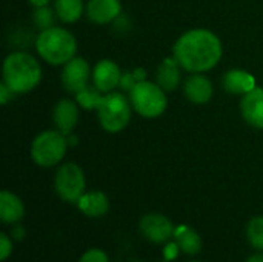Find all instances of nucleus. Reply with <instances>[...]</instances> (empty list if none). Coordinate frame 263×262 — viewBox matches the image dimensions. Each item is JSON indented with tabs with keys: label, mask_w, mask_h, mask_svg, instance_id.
Returning a JSON list of instances; mask_svg holds the SVG:
<instances>
[{
	"label": "nucleus",
	"mask_w": 263,
	"mask_h": 262,
	"mask_svg": "<svg viewBox=\"0 0 263 262\" xmlns=\"http://www.w3.org/2000/svg\"><path fill=\"white\" fill-rule=\"evenodd\" d=\"M25 235H26L25 229H23L22 225L15 224V227H14L12 232H11V238H12L14 241H22V239L25 238Z\"/></svg>",
	"instance_id": "nucleus-28"
},
{
	"label": "nucleus",
	"mask_w": 263,
	"mask_h": 262,
	"mask_svg": "<svg viewBox=\"0 0 263 262\" xmlns=\"http://www.w3.org/2000/svg\"><path fill=\"white\" fill-rule=\"evenodd\" d=\"M222 85H223L225 91H228L230 94L243 96V94L250 93L253 88H256V80H254L253 74H250L248 71L230 69L223 74Z\"/></svg>",
	"instance_id": "nucleus-18"
},
{
	"label": "nucleus",
	"mask_w": 263,
	"mask_h": 262,
	"mask_svg": "<svg viewBox=\"0 0 263 262\" xmlns=\"http://www.w3.org/2000/svg\"><path fill=\"white\" fill-rule=\"evenodd\" d=\"M28 2L35 8V6H46V5H49L51 0H28Z\"/></svg>",
	"instance_id": "nucleus-31"
},
{
	"label": "nucleus",
	"mask_w": 263,
	"mask_h": 262,
	"mask_svg": "<svg viewBox=\"0 0 263 262\" xmlns=\"http://www.w3.org/2000/svg\"><path fill=\"white\" fill-rule=\"evenodd\" d=\"M3 83L17 96L32 91L42 80L39 60L26 51L9 53L2 66Z\"/></svg>",
	"instance_id": "nucleus-2"
},
{
	"label": "nucleus",
	"mask_w": 263,
	"mask_h": 262,
	"mask_svg": "<svg viewBox=\"0 0 263 262\" xmlns=\"http://www.w3.org/2000/svg\"><path fill=\"white\" fill-rule=\"evenodd\" d=\"M52 122L55 130L63 133L65 136L72 134L77 122H79V105L71 99H60L55 102L52 108Z\"/></svg>",
	"instance_id": "nucleus-12"
},
{
	"label": "nucleus",
	"mask_w": 263,
	"mask_h": 262,
	"mask_svg": "<svg viewBox=\"0 0 263 262\" xmlns=\"http://www.w3.org/2000/svg\"><path fill=\"white\" fill-rule=\"evenodd\" d=\"M12 238L6 233H2L0 235V261L5 262L11 255H12V250H14V244H12Z\"/></svg>",
	"instance_id": "nucleus-25"
},
{
	"label": "nucleus",
	"mask_w": 263,
	"mask_h": 262,
	"mask_svg": "<svg viewBox=\"0 0 263 262\" xmlns=\"http://www.w3.org/2000/svg\"><path fill=\"white\" fill-rule=\"evenodd\" d=\"M134 74H136V77H137V80H139V82L146 80V79H145V69H143V68H137V69H134Z\"/></svg>",
	"instance_id": "nucleus-30"
},
{
	"label": "nucleus",
	"mask_w": 263,
	"mask_h": 262,
	"mask_svg": "<svg viewBox=\"0 0 263 262\" xmlns=\"http://www.w3.org/2000/svg\"><path fill=\"white\" fill-rule=\"evenodd\" d=\"M79 262H109V258L102 249H89L80 256Z\"/></svg>",
	"instance_id": "nucleus-24"
},
{
	"label": "nucleus",
	"mask_w": 263,
	"mask_h": 262,
	"mask_svg": "<svg viewBox=\"0 0 263 262\" xmlns=\"http://www.w3.org/2000/svg\"><path fill=\"white\" fill-rule=\"evenodd\" d=\"M129 102L133 110L145 119H156L162 116L168 107L166 91L156 82L149 80L139 82L129 91Z\"/></svg>",
	"instance_id": "nucleus-6"
},
{
	"label": "nucleus",
	"mask_w": 263,
	"mask_h": 262,
	"mask_svg": "<svg viewBox=\"0 0 263 262\" xmlns=\"http://www.w3.org/2000/svg\"><path fill=\"white\" fill-rule=\"evenodd\" d=\"M89 79H92V71L89 68V63L82 57H72L62 68L60 80L68 93H79L89 85Z\"/></svg>",
	"instance_id": "nucleus-9"
},
{
	"label": "nucleus",
	"mask_w": 263,
	"mask_h": 262,
	"mask_svg": "<svg viewBox=\"0 0 263 262\" xmlns=\"http://www.w3.org/2000/svg\"><path fill=\"white\" fill-rule=\"evenodd\" d=\"M174 242L177 244L180 252L188 255V256H194V255L200 253V250H202V238H200V235L194 229L186 227V225H180V227L176 229Z\"/></svg>",
	"instance_id": "nucleus-19"
},
{
	"label": "nucleus",
	"mask_w": 263,
	"mask_h": 262,
	"mask_svg": "<svg viewBox=\"0 0 263 262\" xmlns=\"http://www.w3.org/2000/svg\"><path fill=\"white\" fill-rule=\"evenodd\" d=\"M247 239L253 249L263 252V216H254L247 225Z\"/></svg>",
	"instance_id": "nucleus-23"
},
{
	"label": "nucleus",
	"mask_w": 263,
	"mask_h": 262,
	"mask_svg": "<svg viewBox=\"0 0 263 262\" xmlns=\"http://www.w3.org/2000/svg\"><path fill=\"white\" fill-rule=\"evenodd\" d=\"M245 262H263V252H257V253L251 255L250 258H247Z\"/></svg>",
	"instance_id": "nucleus-29"
},
{
	"label": "nucleus",
	"mask_w": 263,
	"mask_h": 262,
	"mask_svg": "<svg viewBox=\"0 0 263 262\" xmlns=\"http://www.w3.org/2000/svg\"><path fill=\"white\" fill-rule=\"evenodd\" d=\"M142 236L153 244H165L174 238L176 227L162 213H148L142 216L139 224Z\"/></svg>",
	"instance_id": "nucleus-8"
},
{
	"label": "nucleus",
	"mask_w": 263,
	"mask_h": 262,
	"mask_svg": "<svg viewBox=\"0 0 263 262\" xmlns=\"http://www.w3.org/2000/svg\"><path fill=\"white\" fill-rule=\"evenodd\" d=\"M25 218L23 201L9 190L0 193V221L8 225H15Z\"/></svg>",
	"instance_id": "nucleus-16"
},
{
	"label": "nucleus",
	"mask_w": 263,
	"mask_h": 262,
	"mask_svg": "<svg viewBox=\"0 0 263 262\" xmlns=\"http://www.w3.org/2000/svg\"><path fill=\"white\" fill-rule=\"evenodd\" d=\"M54 190L62 201L77 204L86 193V178L83 170L74 162L59 165L54 176Z\"/></svg>",
	"instance_id": "nucleus-7"
},
{
	"label": "nucleus",
	"mask_w": 263,
	"mask_h": 262,
	"mask_svg": "<svg viewBox=\"0 0 263 262\" xmlns=\"http://www.w3.org/2000/svg\"><path fill=\"white\" fill-rule=\"evenodd\" d=\"M54 11L62 23H76L85 14L86 6L83 0H55Z\"/></svg>",
	"instance_id": "nucleus-20"
},
{
	"label": "nucleus",
	"mask_w": 263,
	"mask_h": 262,
	"mask_svg": "<svg viewBox=\"0 0 263 262\" xmlns=\"http://www.w3.org/2000/svg\"><path fill=\"white\" fill-rule=\"evenodd\" d=\"M182 69L183 68L174 56L166 57L156 71V83L166 93L177 90L182 83Z\"/></svg>",
	"instance_id": "nucleus-15"
},
{
	"label": "nucleus",
	"mask_w": 263,
	"mask_h": 262,
	"mask_svg": "<svg viewBox=\"0 0 263 262\" xmlns=\"http://www.w3.org/2000/svg\"><path fill=\"white\" fill-rule=\"evenodd\" d=\"M120 77H122V71H120L119 65L114 60L102 59L92 68L91 80H92V85L99 91H102L103 94H108L119 86Z\"/></svg>",
	"instance_id": "nucleus-10"
},
{
	"label": "nucleus",
	"mask_w": 263,
	"mask_h": 262,
	"mask_svg": "<svg viewBox=\"0 0 263 262\" xmlns=\"http://www.w3.org/2000/svg\"><path fill=\"white\" fill-rule=\"evenodd\" d=\"M191 262H200V261H191Z\"/></svg>",
	"instance_id": "nucleus-32"
},
{
	"label": "nucleus",
	"mask_w": 263,
	"mask_h": 262,
	"mask_svg": "<svg viewBox=\"0 0 263 262\" xmlns=\"http://www.w3.org/2000/svg\"><path fill=\"white\" fill-rule=\"evenodd\" d=\"M35 49L42 60L49 65L59 66L76 57L77 40L71 31L62 26H51L40 31L35 39Z\"/></svg>",
	"instance_id": "nucleus-3"
},
{
	"label": "nucleus",
	"mask_w": 263,
	"mask_h": 262,
	"mask_svg": "<svg viewBox=\"0 0 263 262\" xmlns=\"http://www.w3.org/2000/svg\"><path fill=\"white\" fill-rule=\"evenodd\" d=\"M55 11L51 9L48 5L46 6H35L32 11V25L39 31H45L51 26H55Z\"/></svg>",
	"instance_id": "nucleus-22"
},
{
	"label": "nucleus",
	"mask_w": 263,
	"mask_h": 262,
	"mask_svg": "<svg viewBox=\"0 0 263 262\" xmlns=\"http://www.w3.org/2000/svg\"><path fill=\"white\" fill-rule=\"evenodd\" d=\"M97 111V119L102 128L108 133H119L125 130L133 116V105L129 97L123 93L111 91L103 96Z\"/></svg>",
	"instance_id": "nucleus-5"
},
{
	"label": "nucleus",
	"mask_w": 263,
	"mask_h": 262,
	"mask_svg": "<svg viewBox=\"0 0 263 262\" xmlns=\"http://www.w3.org/2000/svg\"><path fill=\"white\" fill-rule=\"evenodd\" d=\"M240 114L253 128L263 130V88L256 86L240 99Z\"/></svg>",
	"instance_id": "nucleus-13"
},
{
	"label": "nucleus",
	"mask_w": 263,
	"mask_h": 262,
	"mask_svg": "<svg viewBox=\"0 0 263 262\" xmlns=\"http://www.w3.org/2000/svg\"><path fill=\"white\" fill-rule=\"evenodd\" d=\"M14 96H15V94L2 82V83H0V103H2V105H6Z\"/></svg>",
	"instance_id": "nucleus-27"
},
{
	"label": "nucleus",
	"mask_w": 263,
	"mask_h": 262,
	"mask_svg": "<svg viewBox=\"0 0 263 262\" xmlns=\"http://www.w3.org/2000/svg\"><path fill=\"white\" fill-rule=\"evenodd\" d=\"M69 147L68 136L59 130H46L37 134L31 144V159L42 168L59 165Z\"/></svg>",
	"instance_id": "nucleus-4"
},
{
	"label": "nucleus",
	"mask_w": 263,
	"mask_h": 262,
	"mask_svg": "<svg viewBox=\"0 0 263 262\" xmlns=\"http://www.w3.org/2000/svg\"><path fill=\"white\" fill-rule=\"evenodd\" d=\"M220 39L210 29L196 28L183 32L173 48V56L188 73H206L222 59Z\"/></svg>",
	"instance_id": "nucleus-1"
},
{
	"label": "nucleus",
	"mask_w": 263,
	"mask_h": 262,
	"mask_svg": "<svg viewBox=\"0 0 263 262\" xmlns=\"http://www.w3.org/2000/svg\"><path fill=\"white\" fill-rule=\"evenodd\" d=\"M139 83L134 71H128V73H122V77H120V83H119V88L122 91H131L136 85Z\"/></svg>",
	"instance_id": "nucleus-26"
},
{
	"label": "nucleus",
	"mask_w": 263,
	"mask_h": 262,
	"mask_svg": "<svg viewBox=\"0 0 263 262\" xmlns=\"http://www.w3.org/2000/svg\"><path fill=\"white\" fill-rule=\"evenodd\" d=\"M74 96H76V102L80 108L91 111V110L99 108L105 94L102 91H99L94 85H88L83 90H80L79 93H76Z\"/></svg>",
	"instance_id": "nucleus-21"
},
{
	"label": "nucleus",
	"mask_w": 263,
	"mask_h": 262,
	"mask_svg": "<svg viewBox=\"0 0 263 262\" xmlns=\"http://www.w3.org/2000/svg\"><path fill=\"white\" fill-rule=\"evenodd\" d=\"M86 17L96 25L112 23L122 14L120 0H88Z\"/></svg>",
	"instance_id": "nucleus-14"
},
{
	"label": "nucleus",
	"mask_w": 263,
	"mask_h": 262,
	"mask_svg": "<svg viewBox=\"0 0 263 262\" xmlns=\"http://www.w3.org/2000/svg\"><path fill=\"white\" fill-rule=\"evenodd\" d=\"M76 205L88 218H102L109 212L111 207L109 199L103 191H88Z\"/></svg>",
	"instance_id": "nucleus-17"
},
{
	"label": "nucleus",
	"mask_w": 263,
	"mask_h": 262,
	"mask_svg": "<svg viewBox=\"0 0 263 262\" xmlns=\"http://www.w3.org/2000/svg\"><path fill=\"white\" fill-rule=\"evenodd\" d=\"M183 94L191 103L205 105L214 94L213 82L203 73H190L183 82Z\"/></svg>",
	"instance_id": "nucleus-11"
}]
</instances>
